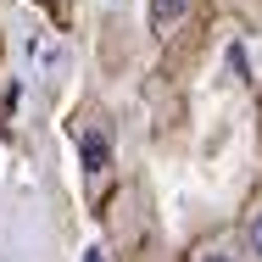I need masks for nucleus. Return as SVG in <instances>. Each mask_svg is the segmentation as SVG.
<instances>
[{"label":"nucleus","instance_id":"obj_1","mask_svg":"<svg viewBox=\"0 0 262 262\" xmlns=\"http://www.w3.org/2000/svg\"><path fill=\"white\" fill-rule=\"evenodd\" d=\"M184 17H190V0H151V28H157L162 39H167Z\"/></svg>","mask_w":262,"mask_h":262},{"label":"nucleus","instance_id":"obj_2","mask_svg":"<svg viewBox=\"0 0 262 262\" xmlns=\"http://www.w3.org/2000/svg\"><path fill=\"white\" fill-rule=\"evenodd\" d=\"M84 167H90V179H101L106 167H112V140H106L101 128L84 134Z\"/></svg>","mask_w":262,"mask_h":262},{"label":"nucleus","instance_id":"obj_3","mask_svg":"<svg viewBox=\"0 0 262 262\" xmlns=\"http://www.w3.org/2000/svg\"><path fill=\"white\" fill-rule=\"evenodd\" d=\"M246 257L262 262V190L251 195V207H246Z\"/></svg>","mask_w":262,"mask_h":262},{"label":"nucleus","instance_id":"obj_4","mask_svg":"<svg viewBox=\"0 0 262 262\" xmlns=\"http://www.w3.org/2000/svg\"><path fill=\"white\" fill-rule=\"evenodd\" d=\"M190 262H240V251H234V240H229V234H212V240L195 246V257H190Z\"/></svg>","mask_w":262,"mask_h":262}]
</instances>
